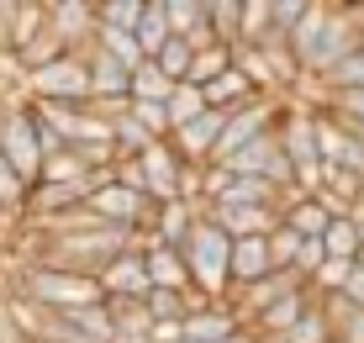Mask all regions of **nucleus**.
Here are the masks:
<instances>
[{"label":"nucleus","instance_id":"15","mask_svg":"<svg viewBox=\"0 0 364 343\" xmlns=\"http://www.w3.org/2000/svg\"><path fill=\"white\" fill-rule=\"evenodd\" d=\"M311 301H317V296H311V290H296V296L274 301L269 312H259V317H254V322H248V327H254V333L264 338V343H285V338H291V327H296L301 317L311 312Z\"/></svg>","mask_w":364,"mask_h":343},{"label":"nucleus","instance_id":"13","mask_svg":"<svg viewBox=\"0 0 364 343\" xmlns=\"http://www.w3.org/2000/svg\"><path fill=\"white\" fill-rule=\"evenodd\" d=\"M274 275V253H269V238H237L232 243V296L259 280Z\"/></svg>","mask_w":364,"mask_h":343},{"label":"nucleus","instance_id":"32","mask_svg":"<svg viewBox=\"0 0 364 343\" xmlns=\"http://www.w3.org/2000/svg\"><path fill=\"white\" fill-rule=\"evenodd\" d=\"M322 90H328V95H343V90H364V48H359V53H348V58L338 63L333 74H322Z\"/></svg>","mask_w":364,"mask_h":343},{"label":"nucleus","instance_id":"21","mask_svg":"<svg viewBox=\"0 0 364 343\" xmlns=\"http://www.w3.org/2000/svg\"><path fill=\"white\" fill-rule=\"evenodd\" d=\"M274 43H285V32L274 27L269 0H243V43L237 48H274Z\"/></svg>","mask_w":364,"mask_h":343},{"label":"nucleus","instance_id":"3","mask_svg":"<svg viewBox=\"0 0 364 343\" xmlns=\"http://www.w3.org/2000/svg\"><path fill=\"white\" fill-rule=\"evenodd\" d=\"M180 253H185V264H191V285L196 290H206V296H217V301H232V238L222 233L206 211H200L191 243Z\"/></svg>","mask_w":364,"mask_h":343},{"label":"nucleus","instance_id":"41","mask_svg":"<svg viewBox=\"0 0 364 343\" xmlns=\"http://www.w3.org/2000/svg\"><path fill=\"white\" fill-rule=\"evenodd\" d=\"M343 296L354 301V307H364V270L354 264V275H348V285H343Z\"/></svg>","mask_w":364,"mask_h":343},{"label":"nucleus","instance_id":"38","mask_svg":"<svg viewBox=\"0 0 364 343\" xmlns=\"http://www.w3.org/2000/svg\"><path fill=\"white\" fill-rule=\"evenodd\" d=\"M269 11H274V27L291 37V32L301 27V16L311 11V0H269Z\"/></svg>","mask_w":364,"mask_h":343},{"label":"nucleus","instance_id":"33","mask_svg":"<svg viewBox=\"0 0 364 343\" xmlns=\"http://www.w3.org/2000/svg\"><path fill=\"white\" fill-rule=\"evenodd\" d=\"M285 343H333V322H328V312H322V301H311V312L291 327Z\"/></svg>","mask_w":364,"mask_h":343},{"label":"nucleus","instance_id":"27","mask_svg":"<svg viewBox=\"0 0 364 343\" xmlns=\"http://www.w3.org/2000/svg\"><path fill=\"white\" fill-rule=\"evenodd\" d=\"M211 37L222 48L243 43V0H211Z\"/></svg>","mask_w":364,"mask_h":343},{"label":"nucleus","instance_id":"24","mask_svg":"<svg viewBox=\"0 0 364 343\" xmlns=\"http://www.w3.org/2000/svg\"><path fill=\"white\" fill-rule=\"evenodd\" d=\"M322 248H328V259H348L354 264L359 248H364V227L354 217H333V227L322 233Z\"/></svg>","mask_w":364,"mask_h":343},{"label":"nucleus","instance_id":"19","mask_svg":"<svg viewBox=\"0 0 364 343\" xmlns=\"http://www.w3.org/2000/svg\"><path fill=\"white\" fill-rule=\"evenodd\" d=\"M137 48H143V58L148 63H154L159 53H164V43H169V0H148V6H143V21H137Z\"/></svg>","mask_w":364,"mask_h":343},{"label":"nucleus","instance_id":"12","mask_svg":"<svg viewBox=\"0 0 364 343\" xmlns=\"http://www.w3.org/2000/svg\"><path fill=\"white\" fill-rule=\"evenodd\" d=\"M200 211H206V206H191V201H169V206H159V211H154V227H148L143 243L185 248V243H191V233H196V222H200Z\"/></svg>","mask_w":364,"mask_h":343},{"label":"nucleus","instance_id":"40","mask_svg":"<svg viewBox=\"0 0 364 343\" xmlns=\"http://www.w3.org/2000/svg\"><path fill=\"white\" fill-rule=\"evenodd\" d=\"M111 180L127 185V190H137V196H148V174H143V164H137V159H122L117 169H111Z\"/></svg>","mask_w":364,"mask_h":343},{"label":"nucleus","instance_id":"44","mask_svg":"<svg viewBox=\"0 0 364 343\" xmlns=\"http://www.w3.org/2000/svg\"><path fill=\"white\" fill-rule=\"evenodd\" d=\"M333 343H338V338H333Z\"/></svg>","mask_w":364,"mask_h":343},{"label":"nucleus","instance_id":"18","mask_svg":"<svg viewBox=\"0 0 364 343\" xmlns=\"http://www.w3.org/2000/svg\"><path fill=\"white\" fill-rule=\"evenodd\" d=\"M280 222L291 227L296 238H322L333 227V211L322 206V196H301V201H291V206L280 211Z\"/></svg>","mask_w":364,"mask_h":343},{"label":"nucleus","instance_id":"42","mask_svg":"<svg viewBox=\"0 0 364 343\" xmlns=\"http://www.w3.org/2000/svg\"><path fill=\"white\" fill-rule=\"evenodd\" d=\"M228 343H264V338H259V333H254V327H237V333H232Z\"/></svg>","mask_w":364,"mask_h":343},{"label":"nucleus","instance_id":"31","mask_svg":"<svg viewBox=\"0 0 364 343\" xmlns=\"http://www.w3.org/2000/svg\"><path fill=\"white\" fill-rule=\"evenodd\" d=\"M154 63L169 74L174 85H185V80H191V63H196V48L185 43V37H169V43H164V53H159Z\"/></svg>","mask_w":364,"mask_h":343},{"label":"nucleus","instance_id":"14","mask_svg":"<svg viewBox=\"0 0 364 343\" xmlns=\"http://www.w3.org/2000/svg\"><path fill=\"white\" fill-rule=\"evenodd\" d=\"M237 327H243V317L232 312V301H211L185 317V343H228Z\"/></svg>","mask_w":364,"mask_h":343},{"label":"nucleus","instance_id":"1","mask_svg":"<svg viewBox=\"0 0 364 343\" xmlns=\"http://www.w3.org/2000/svg\"><path fill=\"white\" fill-rule=\"evenodd\" d=\"M6 296H21L43 312H80V307H100L106 290L95 275L80 270H58V264H16V285Z\"/></svg>","mask_w":364,"mask_h":343},{"label":"nucleus","instance_id":"30","mask_svg":"<svg viewBox=\"0 0 364 343\" xmlns=\"http://www.w3.org/2000/svg\"><path fill=\"white\" fill-rule=\"evenodd\" d=\"M148 317H154V327H164V322H185L191 317V301H185V290H148Z\"/></svg>","mask_w":364,"mask_h":343},{"label":"nucleus","instance_id":"22","mask_svg":"<svg viewBox=\"0 0 364 343\" xmlns=\"http://www.w3.org/2000/svg\"><path fill=\"white\" fill-rule=\"evenodd\" d=\"M200 95H206V106H211V111H237V106H248V100H259V90H254V85H248L237 69H228L222 80H211Z\"/></svg>","mask_w":364,"mask_h":343},{"label":"nucleus","instance_id":"8","mask_svg":"<svg viewBox=\"0 0 364 343\" xmlns=\"http://www.w3.org/2000/svg\"><path fill=\"white\" fill-rule=\"evenodd\" d=\"M80 58L90 69V100H132V69L111 48L90 43V48H80Z\"/></svg>","mask_w":364,"mask_h":343},{"label":"nucleus","instance_id":"28","mask_svg":"<svg viewBox=\"0 0 364 343\" xmlns=\"http://www.w3.org/2000/svg\"><path fill=\"white\" fill-rule=\"evenodd\" d=\"M228 69H232V48L211 43V48H200V53H196V63H191V80H185V85H200V90H206V85H211V80H222Z\"/></svg>","mask_w":364,"mask_h":343},{"label":"nucleus","instance_id":"5","mask_svg":"<svg viewBox=\"0 0 364 343\" xmlns=\"http://www.w3.org/2000/svg\"><path fill=\"white\" fill-rule=\"evenodd\" d=\"M21 95L27 100H69V106H90V69H85L80 53L53 58L48 69H37L21 80Z\"/></svg>","mask_w":364,"mask_h":343},{"label":"nucleus","instance_id":"9","mask_svg":"<svg viewBox=\"0 0 364 343\" xmlns=\"http://www.w3.org/2000/svg\"><path fill=\"white\" fill-rule=\"evenodd\" d=\"M296 290H311L306 275H296V270H274L269 280H259V285H248V290H237L232 296V312L243 317V327L254 322L259 312H269L274 301H285V296H296Z\"/></svg>","mask_w":364,"mask_h":343},{"label":"nucleus","instance_id":"10","mask_svg":"<svg viewBox=\"0 0 364 343\" xmlns=\"http://www.w3.org/2000/svg\"><path fill=\"white\" fill-rule=\"evenodd\" d=\"M48 27H53V37H64L74 53L90 48L95 43V0H48Z\"/></svg>","mask_w":364,"mask_h":343},{"label":"nucleus","instance_id":"36","mask_svg":"<svg viewBox=\"0 0 364 343\" xmlns=\"http://www.w3.org/2000/svg\"><path fill=\"white\" fill-rule=\"evenodd\" d=\"M95 43L100 48H111V53H117L122 63H127V69H143V48H137V37H127V32H95Z\"/></svg>","mask_w":364,"mask_h":343},{"label":"nucleus","instance_id":"7","mask_svg":"<svg viewBox=\"0 0 364 343\" xmlns=\"http://www.w3.org/2000/svg\"><path fill=\"white\" fill-rule=\"evenodd\" d=\"M143 174H148V201H154V206H169V201H185V169H191V164H185L180 154H174L169 143H159V148H148L143 159Z\"/></svg>","mask_w":364,"mask_h":343},{"label":"nucleus","instance_id":"2","mask_svg":"<svg viewBox=\"0 0 364 343\" xmlns=\"http://www.w3.org/2000/svg\"><path fill=\"white\" fill-rule=\"evenodd\" d=\"M274 137H280V154L296 164V190L301 196H317L322 190V143H317V106L306 100H280V117H274Z\"/></svg>","mask_w":364,"mask_h":343},{"label":"nucleus","instance_id":"20","mask_svg":"<svg viewBox=\"0 0 364 343\" xmlns=\"http://www.w3.org/2000/svg\"><path fill=\"white\" fill-rule=\"evenodd\" d=\"M280 201H285V190H274L269 180H259V174H232L228 196H222L217 206H280ZM217 206H206V211H217Z\"/></svg>","mask_w":364,"mask_h":343},{"label":"nucleus","instance_id":"11","mask_svg":"<svg viewBox=\"0 0 364 343\" xmlns=\"http://www.w3.org/2000/svg\"><path fill=\"white\" fill-rule=\"evenodd\" d=\"M206 217L237 243V238H269L274 227H280V206H217V211H206Z\"/></svg>","mask_w":364,"mask_h":343},{"label":"nucleus","instance_id":"29","mask_svg":"<svg viewBox=\"0 0 364 343\" xmlns=\"http://www.w3.org/2000/svg\"><path fill=\"white\" fill-rule=\"evenodd\" d=\"M174 95V80L159 63H143V69H132V100H159V106H169Z\"/></svg>","mask_w":364,"mask_h":343},{"label":"nucleus","instance_id":"37","mask_svg":"<svg viewBox=\"0 0 364 343\" xmlns=\"http://www.w3.org/2000/svg\"><path fill=\"white\" fill-rule=\"evenodd\" d=\"M64 180H85V164L74 159V148H69V154H58V159H48L37 185H64Z\"/></svg>","mask_w":364,"mask_h":343},{"label":"nucleus","instance_id":"23","mask_svg":"<svg viewBox=\"0 0 364 343\" xmlns=\"http://www.w3.org/2000/svg\"><path fill=\"white\" fill-rule=\"evenodd\" d=\"M148 0H95V32H137Z\"/></svg>","mask_w":364,"mask_h":343},{"label":"nucleus","instance_id":"6","mask_svg":"<svg viewBox=\"0 0 364 343\" xmlns=\"http://www.w3.org/2000/svg\"><path fill=\"white\" fill-rule=\"evenodd\" d=\"M100 290H106V301H148V290H154V280H148V253L143 243L117 253V259L100 270Z\"/></svg>","mask_w":364,"mask_h":343},{"label":"nucleus","instance_id":"34","mask_svg":"<svg viewBox=\"0 0 364 343\" xmlns=\"http://www.w3.org/2000/svg\"><path fill=\"white\" fill-rule=\"evenodd\" d=\"M127 117L143 127V132H154L159 143H169V111L159 106V100H127Z\"/></svg>","mask_w":364,"mask_h":343},{"label":"nucleus","instance_id":"43","mask_svg":"<svg viewBox=\"0 0 364 343\" xmlns=\"http://www.w3.org/2000/svg\"><path fill=\"white\" fill-rule=\"evenodd\" d=\"M180 343H185V338H180Z\"/></svg>","mask_w":364,"mask_h":343},{"label":"nucleus","instance_id":"35","mask_svg":"<svg viewBox=\"0 0 364 343\" xmlns=\"http://www.w3.org/2000/svg\"><path fill=\"white\" fill-rule=\"evenodd\" d=\"M301 243H306V238H296L291 227H274L269 233V253H274V270H296V253H301Z\"/></svg>","mask_w":364,"mask_h":343},{"label":"nucleus","instance_id":"39","mask_svg":"<svg viewBox=\"0 0 364 343\" xmlns=\"http://www.w3.org/2000/svg\"><path fill=\"white\" fill-rule=\"evenodd\" d=\"M322 264H328V248H322V238H306V243H301V253H296V275H317Z\"/></svg>","mask_w":364,"mask_h":343},{"label":"nucleus","instance_id":"16","mask_svg":"<svg viewBox=\"0 0 364 343\" xmlns=\"http://www.w3.org/2000/svg\"><path fill=\"white\" fill-rule=\"evenodd\" d=\"M148 253V280L159 290H191V264H185L180 248H164V243H143Z\"/></svg>","mask_w":364,"mask_h":343},{"label":"nucleus","instance_id":"17","mask_svg":"<svg viewBox=\"0 0 364 343\" xmlns=\"http://www.w3.org/2000/svg\"><path fill=\"white\" fill-rule=\"evenodd\" d=\"M27 106H32V117L43 122V127H53L69 148L80 143L85 122H90V111H85V106H69V100H27Z\"/></svg>","mask_w":364,"mask_h":343},{"label":"nucleus","instance_id":"4","mask_svg":"<svg viewBox=\"0 0 364 343\" xmlns=\"http://www.w3.org/2000/svg\"><path fill=\"white\" fill-rule=\"evenodd\" d=\"M0 159L37 190V180H43V148H37V117H32L27 95H11L6 111H0Z\"/></svg>","mask_w":364,"mask_h":343},{"label":"nucleus","instance_id":"25","mask_svg":"<svg viewBox=\"0 0 364 343\" xmlns=\"http://www.w3.org/2000/svg\"><path fill=\"white\" fill-rule=\"evenodd\" d=\"M164 111H169V137H174L180 127H191L196 117H206L211 106H206V95H200V85H174V95H169Z\"/></svg>","mask_w":364,"mask_h":343},{"label":"nucleus","instance_id":"26","mask_svg":"<svg viewBox=\"0 0 364 343\" xmlns=\"http://www.w3.org/2000/svg\"><path fill=\"white\" fill-rule=\"evenodd\" d=\"M106 312L117 322V338H154V317L143 301H106Z\"/></svg>","mask_w":364,"mask_h":343}]
</instances>
